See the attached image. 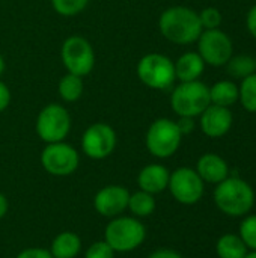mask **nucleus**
Segmentation results:
<instances>
[{
	"label": "nucleus",
	"mask_w": 256,
	"mask_h": 258,
	"mask_svg": "<svg viewBox=\"0 0 256 258\" xmlns=\"http://www.w3.org/2000/svg\"><path fill=\"white\" fill-rule=\"evenodd\" d=\"M161 35L178 45H187L201 36L204 27L199 14L187 6H172L161 12L158 18Z\"/></svg>",
	"instance_id": "1"
},
{
	"label": "nucleus",
	"mask_w": 256,
	"mask_h": 258,
	"mask_svg": "<svg viewBox=\"0 0 256 258\" xmlns=\"http://www.w3.org/2000/svg\"><path fill=\"white\" fill-rule=\"evenodd\" d=\"M214 203L228 216H243L255 204V192L249 183L238 177H228L214 190Z\"/></svg>",
	"instance_id": "2"
},
{
	"label": "nucleus",
	"mask_w": 256,
	"mask_h": 258,
	"mask_svg": "<svg viewBox=\"0 0 256 258\" xmlns=\"http://www.w3.org/2000/svg\"><path fill=\"white\" fill-rule=\"evenodd\" d=\"M104 240L115 252H131L146 240V227L134 216H116L104 228Z\"/></svg>",
	"instance_id": "3"
},
{
	"label": "nucleus",
	"mask_w": 256,
	"mask_h": 258,
	"mask_svg": "<svg viewBox=\"0 0 256 258\" xmlns=\"http://www.w3.org/2000/svg\"><path fill=\"white\" fill-rule=\"evenodd\" d=\"M210 104V88L199 80L181 82L170 95V106L178 116H199Z\"/></svg>",
	"instance_id": "4"
},
{
	"label": "nucleus",
	"mask_w": 256,
	"mask_h": 258,
	"mask_svg": "<svg viewBox=\"0 0 256 258\" xmlns=\"http://www.w3.org/2000/svg\"><path fill=\"white\" fill-rule=\"evenodd\" d=\"M183 141V135L175 121L169 118L155 119L146 130L145 145L151 156L157 159H167L174 156Z\"/></svg>",
	"instance_id": "5"
},
{
	"label": "nucleus",
	"mask_w": 256,
	"mask_h": 258,
	"mask_svg": "<svg viewBox=\"0 0 256 258\" xmlns=\"http://www.w3.org/2000/svg\"><path fill=\"white\" fill-rule=\"evenodd\" d=\"M137 77L139 80L157 91H164L170 88L177 79L175 63L161 53H148L137 62Z\"/></svg>",
	"instance_id": "6"
},
{
	"label": "nucleus",
	"mask_w": 256,
	"mask_h": 258,
	"mask_svg": "<svg viewBox=\"0 0 256 258\" xmlns=\"http://www.w3.org/2000/svg\"><path fill=\"white\" fill-rule=\"evenodd\" d=\"M36 135L45 144L62 142L71 130L69 112L57 103H50L36 116Z\"/></svg>",
	"instance_id": "7"
},
{
	"label": "nucleus",
	"mask_w": 256,
	"mask_h": 258,
	"mask_svg": "<svg viewBox=\"0 0 256 258\" xmlns=\"http://www.w3.org/2000/svg\"><path fill=\"white\" fill-rule=\"evenodd\" d=\"M60 59L68 73L84 77L95 67V51L91 42L80 35L68 36L60 48Z\"/></svg>",
	"instance_id": "8"
},
{
	"label": "nucleus",
	"mask_w": 256,
	"mask_h": 258,
	"mask_svg": "<svg viewBox=\"0 0 256 258\" xmlns=\"http://www.w3.org/2000/svg\"><path fill=\"white\" fill-rule=\"evenodd\" d=\"M41 165L44 171L53 177L72 175L80 165L78 151L66 142L47 144L41 153Z\"/></svg>",
	"instance_id": "9"
},
{
	"label": "nucleus",
	"mask_w": 256,
	"mask_h": 258,
	"mask_svg": "<svg viewBox=\"0 0 256 258\" xmlns=\"http://www.w3.org/2000/svg\"><path fill=\"white\" fill-rule=\"evenodd\" d=\"M116 144V132L106 122H95L89 125L81 136V151L92 160H104L112 156Z\"/></svg>",
	"instance_id": "10"
},
{
	"label": "nucleus",
	"mask_w": 256,
	"mask_h": 258,
	"mask_svg": "<svg viewBox=\"0 0 256 258\" xmlns=\"http://www.w3.org/2000/svg\"><path fill=\"white\" fill-rule=\"evenodd\" d=\"M198 53L208 65H226L232 57V41L220 29L202 30L201 36L198 38Z\"/></svg>",
	"instance_id": "11"
},
{
	"label": "nucleus",
	"mask_w": 256,
	"mask_h": 258,
	"mask_svg": "<svg viewBox=\"0 0 256 258\" xmlns=\"http://www.w3.org/2000/svg\"><path fill=\"white\" fill-rule=\"evenodd\" d=\"M167 189L180 204L193 206L204 197V180L195 169L184 166L170 172Z\"/></svg>",
	"instance_id": "12"
},
{
	"label": "nucleus",
	"mask_w": 256,
	"mask_h": 258,
	"mask_svg": "<svg viewBox=\"0 0 256 258\" xmlns=\"http://www.w3.org/2000/svg\"><path fill=\"white\" fill-rule=\"evenodd\" d=\"M130 190L121 184H107L94 197V209L103 218L113 219L121 216L128 207Z\"/></svg>",
	"instance_id": "13"
},
{
	"label": "nucleus",
	"mask_w": 256,
	"mask_h": 258,
	"mask_svg": "<svg viewBox=\"0 0 256 258\" xmlns=\"http://www.w3.org/2000/svg\"><path fill=\"white\" fill-rule=\"evenodd\" d=\"M201 128L208 138H222L232 127V113L228 107L210 104L201 115Z\"/></svg>",
	"instance_id": "14"
},
{
	"label": "nucleus",
	"mask_w": 256,
	"mask_h": 258,
	"mask_svg": "<svg viewBox=\"0 0 256 258\" xmlns=\"http://www.w3.org/2000/svg\"><path fill=\"white\" fill-rule=\"evenodd\" d=\"M170 172L166 166L160 163H151L143 166L137 175V186L140 190L148 192L151 195L161 194L169 186Z\"/></svg>",
	"instance_id": "15"
},
{
	"label": "nucleus",
	"mask_w": 256,
	"mask_h": 258,
	"mask_svg": "<svg viewBox=\"0 0 256 258\" xmlns=\"http://www.w3.org/2000/svg\"><path fill=\"white\" fill-rule=\"evenodd\" d=\"M196 172L199 174V177L204 181L219 184L220 181L228 178L229 168H228V163L220 156L207 153L199 157V160L196 163Z\"/></svg>",
	"instance_id": "16"
},
{
	"label": "nucleus",
	"mask_w": 256,
	"mask_h": 258,
	"mask_svg": "<svg viewBox=\"0 0 256 258\" xmlns=\"http://www.w3.org/2000/svg\"><path fill=\"white\" fill-rule=\"evenodd\" d=\"M204 68L205 62L199 53L187 51L175 62V76L180 82H195L202 76Z\"/></svg>",
	"instance_id": "17"
},
{
	"label": "nucleus",
	"mask_w": 256,
	"mask_h": 258,
	"mask_svg": "<svg viewBox=\"0 0 256 258\" xmlns=\"http://www.w3.org/2000/svg\"><path fill=\"white\" fill-rule=\"evenodd\" d=\"M54 258H75L81 251V239L74 231L59 233L48 249Z\"/></svg>",
	"instance_id": "18"
},
{
	"label": "nucleus",
	"mask_w": 256,
	"mask_h": 258,
	"mask_svg": "<svg viewBox=\"0 0 256 258\" xmlns=\"http://www.w3.org/2000/svg\"><path fill=\"white\" fill-rule=\"evenodd\" d=\"M155 209H157L155 195H151V194L143 192L140 189L134 194H130L127 210H130L131 216H134L137 219L148 218L155 212Z\"/></svg>",
	"instance_id": "19"
},
{
	"label": "nucleus",
	"mask_w": 256,
	"mask_h": 258,
	"mask_svg": "<svg viewBox=\"0 0 256 258\" xmlns=\"http://www.w3.org/2000/svg\"><path fill=\"white\" fill-rule=\"evenodd\" d=\"M238 100V86L231 80H220L210 88V101L216 106L229 107Z\"/></svg>",
	"instance_id": "20"
},
{
	"label": "nucleus",
	"mask_w": 256,
	"mask_h": 258,
	"mask_svg": "<svg viewBox=\"0 0 256 258\" xmlns=\"http://www.w3.org/2000/svg\"><path fill=\"white\" fill-rule=\"evenodd\" d=\"M57 92L60 98L66 103H74L78 101L84 92V85H83V77L66 73L57 85Z\"/></svg>",
	"instance_id": "21"
},
{
	"label": "nucleus",
	"mask_w": 256,
	"mask_h": 258,
	"mask_svg": "<svg viewBox=\"0 0 256 258\" xmlns=\"http://www.w3.org/2000/svg\"><path fill=\"white\" fill-rule=\"evenodd\" d=\"M219 258H244L247 255V246L240 236L225 234L219 239L216 246Z\"/></svg>",
	"instance_id": "22"
},
{
	"label": "nucleus",
	"mask_w": 256,
	"mask_h": 258,
	"mask_svg": "<svg viewBox=\"0 0 256 258\" xmlns=\"http://www.w3.org/2000/svg\"><path fill=\"white\" fill-rule=\"evenodd\" d=\"M228 73L234 79H246L250 74L256 73V62L255 59L249 54H238L232 56L228 60Z\"/></svg>",
	"instance_id": "23"
},
{
	"label": "nucleus",
	"mask_w": 256,
	"mask_h": 258,
	"mask_svg": "<svg viewBox=\"0 0 256 258\" xmlns=\"http://www.w3.org/2000/svg\"><path fill=\"white\" fill-rule=\"evenodd\" d=\"M238 100L247 112L256 113V73L243 79L238 88Z\"/></svg>",
	"instance_id": "24"
},
{
	"label": "nucleus",
	"mask_w": 256,
	"mask_h": 258,
	"mask_svg": "<svg viewBox=\"0 0 256 258\" xmlns=\"http://www.w3.org/2000/svg\"><path fill=\"white\" fill-rule=\"evenodd\" d=\"M89 0H51L53 9L62 17H74L83 12Z\"/></svg>",
	"instance_id": "25"
},
{
	"label": "nucleus",
	"mask_w": 256,
	"mask_h": 258,
	"mask_svg": "<svg viewBox=\"0 0 256 258\" xmlns=\"http://www.w3.org/2000/svg\"><path fill=\"white\" fill-rule=\"evenodd\" d=\"M240 237L247 248L256 251V215L246 218L240 225Z\"/></svg>",
	"instance_id": "26"
},
{
	"label": "nucleus",
	"mask_w": 256,
	"mask_h": 258,
	"mask_svg": "<svg viewBox=\"0 0 256 258\" xmlns=\"http://www.w3.org/2000/svg\"><path fill=\"white\" fill-rule=\"evenodd\" d=\"M115 251L110 248V245L103 239L98 242H94L88 246L84 258H115Z\"/></svg>",
	"instance_id": "27"
},
{
	"label": "nucleus",
	"mask_w": 256,
	"mask_h": 258,
	"mask_svg": "<svg viewBox=\"0 0 256 258\" xmlns=\"http://www.w3.org/2000/svg\"><path fill=\"white\" fill-rule=\"evenodd\" d=\"M201 18V24L204 29H219V26L222 24V14L217 8H205L204 11H201L199 14Z\"/></svg>",
	"instance_id": "28"
},
{
	"label": "nucleus",
	"mask_w": 256,
	"mask_h": 258,
	"mask_svg": "<svg viewBox=\"0 0 256 258\" xmlns=\"http://www.w3.org/2000/svg\"><path fill=\"white\" fill-rule=\"evenodd\" d=\"M15 258H54L51 255V252L45 248H36V246H32V248H26L23 251H20L17 254Z\"/></svg>",
	"instance_id": "29"
},
{
	"label": "nucleus",
	"mask_w": 256,
	"mask_h": 258,
	"mask_svg": "<svg viewBox=\"0 0 256 258\" xmlns=\"http://www.w3.org/2000/svg\"><path fill=\"white\" fill-rule=\"evenodd\" d=\"M177 125L183 136L190 135L195 130V121H193V118H189V116H180V119L177 121Z\"/></svg>",
	"instance_id": "30"
},
{
	"label": "nucleus",
	"mask_w": 256,
	"mask_h": 258,
	"mask_svg": "<svg viewBox=\"0 0 256 258\" xmlns=\"http://www.w3.org/2000/svg\"><path fill=\"white\" fill-rule=\"evenodd\" d=\"M11 104V89L6 83L0 82V112L6 110Z\"/></svg>",
	"instance_id": "31"
},
{
	"label": "nucleus",
	"mask_w": 256,
	"mask_h": 258,
	"mask_svg": "<svg viewBox=\"0 0 256 258\" xmlns=\"http://www.w3.org/2000/svg\"><path fill=\"white\" fill-rule=\"evenodd\" d=\"M148 258H184L180 252L174 251V249H169V248H160V249H155L149 254Z\"/></svg>",
	"instance_id": "32"
},
{
	"label": "nucleus",
	"mask_w": 256,
	"mask_h": 258,
	"mask_svg": "<svg viewBox=\"0 0 256 258\" xmlns=\"http://www.w3.org/2000/svg\"><path fill=\"white\" fill-rule=\"evenodd\" d=\"M247 29L252 33V36L256 39V5L247 14Z\"/></svg>",
	"instance_id": "33"
},
{
	"label": "nucleus",
	"mask_w": 256,
	"mask_h": 258,
	"mask_svg": "<svg viewBox=\"0 0 256 258\" xmlns=\"http://www.w3.org/2000/svg\"><path fill=\"white\" fill-rule=\"evenodd\" d=\"M9 212V201L6 198V195H3L0 192V219H3Z\"/></svg>",
	"instance_id": "34"
},
{
	"label": "nucleus",
	"mask_w": 256,
	"mask_h": 258,
	"mask_svg": "<svg viewBox=\"0 0 256 258\" xmlns=\"http://www.w3.org/2000/svg\"><path fill=\"white\" fill-rule=\"evenodd\" d=\"M3 71H5V60H3V56L0 54V76L3 74Z\"/></svg>",
	"instance_id": "35"
},
{
	"label": "nucleus",
	"mask_w": 256,
	"mask_h": 258,
	"mask_svg": "<svg viewBox=\"0 0 256 258\" xmlns=\"http://www.w3.org/2000/svg\"><path fill=\"white\" fill-rule=\"evenodd\" d=\"M244 258H256V251H253V252H250V254L247 252V255H246V257H244Z\"/></svg>",
	"instance_id": "36"
},
{
	"label": "nucleus",
	"mask_w": 256,
	"mask_h": 258,
	"mask_svg": "<svg viewBox=\"0 0 256 258\" xmlns=\"http://www.w3.org/2000/svg\"><path fill=\"white\" fill-rule=\"evenodd\" d=\"M255 62H256V59H255Z\"/></svg>",
	"instance_id": "37"
}]
</instances>
